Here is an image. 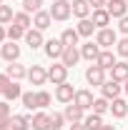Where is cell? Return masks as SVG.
I'll list each match as a JSON object with an SVG mask.
<instances>
[{
	"mask_svg": "<svg viewBox=\"0 0 128 130\" xmlns=\"http://www.w3.org/2000/svg\"><path fill=\"white\" fill-rule=\"evenodd\" d=\"M10 130H30L28 115H10Z\"/></svg>",
	"mask_w": 128,
	"mask_h": 130,
	"instance_id": "25",
	"label": "cell"
},
{
	"mask_svg": "<svg viewBox=\"0 0 128 130\" xmlns=\"http://www.w3.org/2000/svg\"><path fill=\"white\" fill-rule=\"evenodd\" d=\"M106 110H111V100H106V98H96V100H93V113L103 115Z\"/></svg>",
	"mask_w": 128,
	"mask_h": 130,
	"instance_id": "31",
	"label": "cell"
},
{
	"mask_svg": "<svg viewBox=\"0 0 128 130\" xmlns=\"http://www.w3.org/2000/svg\"><path fill=\"white\" fill-rule=\"evenodd\" d=\"M73 13V5L68 3V0H53V5H50V18L53 20H58V23H63L68 20Z\"/></svg>",
	"mask_w": 128,
	"mask_h": 130,
	"instance_id": "1",
	"label": "cell"
},
{
	"mask_svg": "<svg viewBox=\"0 0 128 130\" xmlns=\"http://www.w3.org/2000/svg\"><path fill=\"white\" fill-rule=\"evenodd\" d=\"M28 80H30L33 85H43V83L48 80V70L40 68V65H33L30 70H28Z\"/></svg>",
	"mask_w": 128,
	"mask_h": 130,
	"instance_id": "12",
	"label": "cell"
},
{
	"mask_svg": "<svg viewBox=\"0 0 128 130\" xmlns=\"http://www.w3.org/2000/svg\"><path fill=\"white\" fill-rule=\"evenodd\" d=\"M100 130H116V128H113V125H103Z\"/></svg>",
	"mask_w": 128,
	"mask_h": 130,
	"instance_id": "45",
	"label": "cell"
},
{
	"mask_svg": "<svg viewBox=\"0 0 128 130\" xmlns=\"http://www.w3.org/2000/svg\"><path fill=\"white\" fill-rule=\"evenodd\" d=\"M5 38H8V30H5V28H3V25H0V43H3V40H5Z\"/></svg>",
	"mask_w": 128,
	"mask_h": 130,
	"instance_id": "44",
	"label": "cell"
},
{
	"mask_svg": "<svg viewBox=\"0 0 128 130\" xmlns=\"http://www.w3.org/2000/svg\"><path fill=\"white\" fill-rule=\"evenodd\" d=\"M126 3H128V0H126Z\"/></svg>",
	"mask_w": 128,
	"mask_h": 130,
	"instance_id": "49",
	"label": "cell"
},
{
	"mask_svg": "<svg viewBox=\"0 0 128 130\" xmlns=\"http://www.w3.org/2000/svg\"><path fill=\"white\" fill-rule=\"evenodd\" d=\"M116 63H118V60H116L113 50H100V55H98V60H96V65H100L103 70H111Z\"/></svg>",
	"mask_w": 128,
	"mask_h": 130,
	"instance_id": "20",
	"label": "cell"
},
{
	"mask_svg": "<svg viewBox=\"0 0 128 130\" xmlns=\"http://www.w3.org/2000/svg\"><path fill=\"white\" fill-rule=\"evenodd\" d=\"M63 115H65V120H70V123H83V108H78L75 103H68Z\"/></svg>",
	"mask_w": 128,
	"mask_h": 130,
	"instance_id": "19",
	"label": "cell"
},
{
	"mask_svg": "<svg viewBox=\"0 0 128 130\" xmlns=\"http://www.w3.org/2000/svg\"><path fill=\"white\" fill-rule=\"evenodd\" d=\"M96 43H98L103 50H111L113 45L118 43V32L111 30V28H100V30L96 32Z\"/></svg>",
	"mask_w": 128,
	"mask_h": 130,
	"instance_id": "2",
	"label": "cell"
},
{
	"mask_svg": "<svg viewBox=\"0 0 128 130\" xmlns=\"http://www.w3.org/2000/svg\"><path fill=\"white\" fill-rule=\"evenodd\" d=\"M93 100H96L93 93H91V90H85V88H83V90H75V98H73V103H75L78 108H83V110L93 108Z\"/></svg>",
	"mask_w": 128,
	"mask_h": 130,
	"instance_id": "7",
	"label": "cell"
},
{
	"mask_svg": "<svg viewBox=\"0 0 128 130\" xmlns=\"http://www.w3.org/2000/svg\"><path fill=\"white\" fill-rule=\"evenodd\" d=\"M50 23H53V18H50V10H38V13L33 15V25H35L38 30H48Z\"/></svg>",
	"mask_w": 128,
	"mask_h": 130,
	"instance_id": "14",
	"label": "cell"
},
{
	"mask_svg": "<svg viewBox=\"0 0 128 130\" xmlns=\"http://www.w3.org/2000/svg\"><path fill=\"white\" fill-rule=\"evenodd\" d=\"M116 53H118L121 58H128V35L123 38V40H118V43H116Z\"/></svg>",
	"mask_w": 128,
	"mask_h": 130,
	"instance_id": "37",
	"label": "cell"
},
{
	"mask_svg": "<svg viewBox=\"0 0 128 130\" xmlns=\"http://www.w3.org/2000/svg\"><path fill=\"white\" fill-rule=\"evenodd\" d=\"M123 90H126V95H128V80H126V83H123Z\"/></svg>",
	"mask_w": 128,
	"mask_h": 130,
	"instance_id": "46",
	"label": "cell"
},
{
	"mask_svg": "<svg viewBox=\"0 0 128 130\" xmlns=\"http://www.w3.org/2000/svg\"><path fill=\"white\" fill-rule=\"evenodd\" d=\"M108 23H111V13H108L106 8L93 10V25H96L98 30H100V28H108Z\"/></svg>",
	"mask_w": 128,
	"mask_h": 130,
	"instance_id": "18",
	"label": "cell"
},
{
	"mask_svg": "<svg viewBox=\"0 0 128 130\" xmlns=\"http://www.w3.org/2000/svg\"><path fill=\"white\" fill-rule=\"evenodd\" d=\"M0 55H3L8 63H18V58H20V45H15V43L10 40L8 45H3V48H0Z\"/></svg>",
	"mask_w": 128,
	"mask_h": 130,
	"instance_id": "15",
	"label": "cell"
},
{
	"mask_svg": "<svg viewBox=\"0 0 128 130\" xmlns=\"http://www.w3.org/2000/svg\"><path fill=\"white\" fill-rule=\"evenodd\" d=\"M78 30H75V28H65L63 32H60V43H63L65 48H75V45H78Z\"/></svg>",
	"mask_w": 128,
	"mask_h": 130,
	"instance_id": "17",
	"label": "cell"
},
{
	"mask_svg": "<svg viewBox=\"0 0 128 130\" xmlns=\"http://www.w3.org/2000/svg\"><path fill=\"white\" fill-rule=\"evenodd\" d=\"M13 25H18V28H23V30H28L33 25V18H30V13H15V18H13Z\"/></svg>",
	"mask_w": 128,
	"mask_h": 130,
	"instance_id": "28",
	"label": "cell"
},
{
	"mask_svg": "<svg viewBox=\"0 0 128 130\" xmlns=\"http://www.w3.org/2000/svg\"><path fill=\"white\" fill-rule=\"evenodd\" d=\"M0 115H3V118H10V105H8V100L0 103Z\"/></svg>",
	"mask_w": 128,
	"mask_h": 130,
	"instance_id": "40",
	"label": "cell"
},
{
	"mask_svg": "<svg viewBox=\"0 0 128 130\" xmlns=\"http://www.w3.org/2000/svg\"><path fill=\"white\" fill-rule=\"evenodd\" d=\"M40 8H43V0H23V10L25 13H33L35 15Z\"/></svg>",
	"mask_w": 128,
	"mask_h": 130,
	"instance_id": "32",
	"label": "cell"
},
{
	"mask_svg": "<svg viewBox=\"0 0 128 130\" xmlns=\"http://www.w3.org/2000/svg\"><path fill=\"white\" fill-rule=\"evenodd\" d=\"M5 75H8L10 80H23V78H28V70H25L23 65H18V63H10L8 70H5Z\"/></svg>",
	"mask_w": 128,
	"mask_h": 130,
	"instance_id": "24",
	"label": "cell"
},
{
	"mask_svg": "<svg viewBox=\"0 0 128 130\" xmlns=\"http://www.w3.org/2000/svg\"><path fill=\"white\" fill-rule=\"evenodd\" d=\"M70 5H73V15L80 18V20L91 15V3H88V0H73Z\"/></svg>",
	"mask_w": 128,
	"mask_h": 130,
	"instance_id": "22",
	"label": "cell"
},
{
	"mask_svg": "<svg viewBox=\"0 0 128 130\" xmlns=\"http://www.w3.org/2000/svg\"><path fill=\"white\" fill-rule=\"evenodd\" d=\"M65 123V115L63 113H50V128L53 130H60Z\"/></svg>",
	"mask_w": 128,
	"mask_h": 130,
	"instance_id": "34",
	"label": "cell"
},
{
	"mask_svg": "<svg viewBox=\"0 0 128 130\" xmlns=\"http://www.w3.org/2000/svg\"><path fill=\"white\" fill-rule=\"evenodd\" d=\"M106 10L111 13V18H123L128 10V3L126 0H108L106 3Z\"/></svg>",
	"mask_w": 128,
	"mask_h": 130,
	"instance_id": "9",
	"label": "cell"
},
{
	"mask_svg": "<svg viewBox=\"0 0 128 130\" xmlns=\"http://www.w3.org/2000/svg\"><path fill=\"white\" fill-rule=\"evenodd\" d=\"M30 128L33 130H53L50 128V115L48 113H35L30 118Z\"/></svg>",
	"mask_w": 128,
	"mask_h": 130,
	"instance_id": "13",
	"label": "cell"
},
{
	"mask_svg": "<svg viewBox=\"0 0 128 130\" xmlns=\"http://www.w3.org/2000/svg\"><path fill=\"white\" fill-rule=\"evenodd\" d=\"M75 30H78V35H83V38H91L93 30H96V25H93V20H91V18H83L78 25H75Z\"/></svg>",
	"mask_w": 128,
	"mask_h": 130,
	"instance_id": "27",
	"label": "cell"
},
{
	"mask_svg": "<svg viewBox=\"0 0 128 130\" xmlns=\"http://www.w3.org/2000/svg\"><path fill=\"white\" fill-rule=\"evenodd\" d=\"M83 125H85L88 130H100L103 128V118H100L98 113H91L85 120H83Z\"/></svg>",
	"mask_w": 128,
	"mask_h": 130,
	"instance_id": "29",
	"label": "cell"
},
{
	"mask_svg": "<svg viewBox=\"0 0 128 130\" xmlns=\"http://www.w3.org/2000/svg\"><path fill=\"white\" fill-rule=\"evenodd\" d=\"M8 38L15 43V40H20V38H25V30L18 28V25H10V28H8Z\"/></svg>",
	"mask_w": 128,
	"mask_h": 130,
	"instance_id": "35",
	"label": "cell"
},
{
	"mask_svg": "<svg viewBox=\"0 0 128 130\" xmlns=\"http://www.w3.org/2000/svg\"><path fill=\"white\" fill-rule=\"evenodd\" d=\"M13 18H15V13H13V8H10V5H0V25L13 23Z\"/></svg>",
	"mask_w": 128,
	"mask_h": 130,
	"instance_id": "30",
	"label": "cell"
},
{
	"mask_svg": "<svg viewBox=\"0 0 128 130\" xmlns=\"http://www.w3.org/2000/svg\"><path fill=\"white\" fill-rule=\"evenodd\" d=\"M78 60H80V50H78V48H65V50H63V58H60V63H63L65 68H73Z\"/></svg>",
	"mask_w": 128,
	"mask_h": 130,
	"instance_id": "21",
	"label": "cell"
},
{
	"mask_svg": "<svg viewBox=\"0 0 128 130\" xmlns=\"http://www.w3.org/2000/svg\"><path fill=\"white\" fill-rule=\"evenodd\" d=\"M3 95H5V100H8V103H10V100H18V98H23L20 83H18V80H10V85L5 88V93H3Z\"/></svg>",
	"mask_w": 128,
	"mask_h": 130,
	"instance_id": "26",
	"label": "cell"
},
{
	"mask_svg": "<svg viewBox=\"0 0 128 130\" xmlns=\"http://www.w3.org/2000/svg\"><path fill=\"white\" fill-rule=\"evenodd\" d=\"M121 90H123V85H121V83L118 80H106L103 83V85H100V93H103V98H106V100H116V98L121 95Z\"/></svg>",
	"mask_w": 128,
	"mask_h": 130,
	"instance_id": "5",
	"label": "cell"
},
{
	"mask_svg": "<svg viewBox=\"0 0 128 130\" xmlns=\"http://www.w3.org/2000/svg\"><path fill=\"white\" fill-rule=\"evenodd\" d=\"M88 3H91V8H93V10H98V8H106V3H108V0H88Z\"/></svg>",
	"mask_w": 128,
	"mask_h": 130,
	"instance_id": "41",
	"label": "cell"
},
{
	"mask_svg": "<svg viewBox=\"0 0 128 130\" xmlns=\"http://www.w3.org/2000/svg\"><path fill=\"white\" fill-rule=\"evenodd\" d=\"M25 43H28V48H30V50L40 48V45H45V40H43V30H38V28L25 30Z\"/></svg>",
	"mask_w": 128,
	"mask_h": 130,
	"instance_id": "11",
	"label": "cell"
},
{
	"mask_svg": "<svg viewBox=\"0 0 128 130\" xmlns=\"http://www.w3.org/2000/svg\"><path fill=\"white\" fill-rule=\"evenodd\" d=\"M111 78L118 80V83H126L128 80V63H126V60H121V63H116L111 68Z\"/></svg>",
	"mask_w": 128,
	"mask_h": 130,
	"instance_id": "16",
	"label": "cell"
},
{
	"mask_svg": "<svg viewBox=\"0 0 128 130\" xmlns=\"http://www.w3.org/2000/svg\"><path fill=\"white\" fill-rule=\"evenodd\" d=\"M20 100H23V105H25L28 110H35V108H38V105H35V93H23Z\"/></svg>",
	"mask_w": 128,
	"mask_h": 130,
	"instance_id": "36",
	"label": "cell"
},
{
	"mask_svg": "<svg viewBox=\"0 0 128 130\" xmlns=\"http://www.w3.org/2000/svg\"><path fill=\"white\" fill-rule=\"evenodd\" d=\"M85 80H88V85H93V88H100L103 83H106V70L100 68V65H91L88 70H85Z\"/></svg>",
	"mask_w": 128,
	"mask_h": 130,
	"instance_id": "3",
	"label": "cell"
},
{
	"mask_svg": "<svg viewBox=\"0 0 128 130\" xmlns=\"http://www.w3.org/2000/svg\"><path fill=\"white\" fill-rule=\"evenodd\" d=\"M65 78H68V68H65L63 63H55V65H50V68H48V80L53 83V85L68 83Z\"/></svg>",
	"mask_w": 128,
	"mask_h": 130,
	"instance_id": "4",
	"label": "cell"
},
{
	"mask_svg": "<svg viewBox=\"0 0 128 130\" xmlns=\"http://www.w3.org/2000/svg\"><path fill=\"white\" fill-rule=\"evenodd\" d=\"M118 30L123 32V35H128V15L118 18Z\"/></svg>",
	"mask_w": 128,
	"mask_h": 130,
	"instance_id": "38",
	"label": "cell"
},
{
	"mask_svg": "<svg viewBox=\"0 0 128 130\" xmlns=\"http://www.w3.org/2000/svg\"><path fill=\"white\" fill-rule=\"evenodd\" d=\"M43 48H45V55H48L50 60H60V58H63L65 45L60 43V40H48V43H45Z\"/></svg>",
	"mask_w": 128,
	"mask_h": 130,
	"instance_id": "8",
	"label": "cell"
},
{
	"mask_svg": "<svg viewBox=\"0 0 128 130\" xmlns=\"http://www.w3.org/2000/svg\"><path fill=\"white\" fill-rule=\"evenodd\" d=\"M8 130H10V128H8Z\"/></svg>",
	"mask_w": 128,
	"mask_h": 130,
	"instance_id": "48",
	"label": "cell"
},
{
	"mask_svg": "<svg viewBox=\"0 0 128 130\" xmlns=\"http://www.w3.org/2000/svg\"><path fill=\"white\" fill-rule=\"evenodd\" d=\"M0 5H3V0H0Z\"/></svg>",
	"mask_w": 128,
	"mask_h": 130,
	"instance_id": "47",
	"label": "cell"
},
{
	"mask_svg": "<svg viewBox=\"0 0 128 130\" xmlns=\"http://www.w3.org/2000/svg\"><path fill=\"white\" fill-rule=\"evenodd\" d=\"M55 98L60 100V103H73V98H75V90H73V85L70 83H60L58 85V90H55Z\"/></svg>",
	"mask_w": 128,
	"mask_h": 130,
	"instance_id": "10",
	"label": "cell"
},
{
	"mask_svg": "<svg viewBox=\"0 0 128 130\" xmlns=\"http://www.w3.org/2000/svg\"><path fill=\"white\" fill-rule=\"evenodd\" d=\"M100 45H98V43H93V40H91V43H83V45H80V58H83V60H91V63H96L98 60V55H100Z\"/></svg>",
	"mask_w": 128,
	"mask_h": 130,
	"instance_id": "6",
	"label": "cell"
},
{
	"mask_svg": "<svg viewBox=\"0 0 128 130\" xmlns=\"http://www.w3.org/2000/svg\"><path fill=\"white\" fill-rule=\"evenodd\" d=\"M8 85H10V78H8V75L3 73V75H0V95L5 93V88H8Z\"/></svg>",
	"mask_w": 128,
	"mask_h": 130,
	"instance_id": "39",
	"label": "cell"
},
{
	"mask_svg": "<svg viewBox=\"0 0 128 130\" xmlns=\"http://www.w3.org/2000/svg\"><path fill=\"white\" fill-rule=\"evenodd\" d=\"M35 105H38V108H48L50 105V93L38 90V93H35Z\"/></svg>",
	"mask_w": 128,
	"mask_h": 130,
	"instance_id": "33",
	"label": "cell"
},
{
	"mask_svg": "<svg viewBox=\"0 0 128 130\" xmlns=\"http://www.w3.org/2000/svg\"><path fill=\"white\" fill-rule=\"evenodd\" d=\"M10 128V118H3L0 115V130H8Z\"/></svg>",
	"mask_w": 128,
	"mask_h": 130,
	"instance_id": "42",
	"label": "cell"
},
{
	"mask_svg": "<svg viewBox=\"0 0 128 130\" xmlns=\"http://www.w3.org/2000/svg\"><path fill=\"white\" fill-rule=\"evenodd\" d=\"M111 113H113V118H126L128 115V103L123 100V98L111 100Z\"/></svg>",
	"mask_w": 128,
	"mask_h": 130,
	"instance_id": "23",
	"label": "cell"
},
{
	"mask_svg": "<svg viewBox=\"0 0 128 130\" xmlns=\"http://www.w3.org/2000/svg\"><path fill=\"white\" fill-rule=\"evenodd\" d=\"M70 130H88L83 123H70Z\"/></svg>",
	"mask_w": 128,
	"mask_h": 130,
	"instance_id": "43",
	"label": "cell"
}]
</instances>
